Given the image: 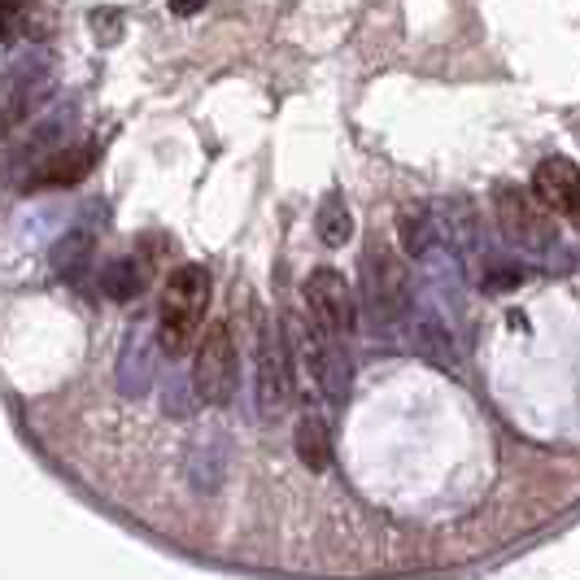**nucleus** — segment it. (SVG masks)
<instances>
[{
    "label": "nucleus",
    "mask_w": 580,
    "mask_h": 580,
    "mask_svg": "<svg viewBox=\"0 0 580 580\" xmlns=\"http://www.w3.org/2000/svg\"><path fill=\"white\" fill-rule=\"evenodd\" d=\"M206 306H210V271L201 263L175 266L158 302V350L166 358H184L197 345Z\"/></svg>",
    "instance_id": "obj_1"
},
{
    "label": "nucleus",
    "mask_w": 580,
    "mask_h": 580,
    "mask_svg": "<svg viewBox=\"0 0 580 580\" xmlns=\"http://www.w3.org/2000/svg\"><path fill=\"white\" fill-rule=\"evenodd\" d=\"M363 293H367L371 327H384V332L397 327L402 315H406V306H411L406 266L384 240H371L367 254H363Z\"/></svg>",
    "instance_id": "obj_2"
},
{
    "label": "nucleus",
    "mask_w": 580,
    "mask_h": 580,
    "mask_svg": "<svg viewBox=\"0 0 580 580\" xmlns=\"http://www.w3.org/2000/svg\"><path fill=\"white\" fill-rule=\"evenodd\" d=\"M240 380V354H236V336L227 318H214L210 327L197 336V354H193V389L206 406H227Z\"/></svg>",
    "instance_id": "obj_3"
},
{
    "label": "nucleus",
    "mask_w": 580,
    "mask_h": 580,
    "mask_svg": "<svg viewBox=\"0 0 580 580\" xmlns=\"http://www.w3.org/2000/svg\"><path fill=\"white\" fill-rule=\"evenodd\" d=\"M306 306H311V323L327 336H341L350 341L354 323H358V302H354V288L341 271L332 266H318L306 279Z\"/></svg>",
    "instance_id": "obj_4"
},
{
    "label": "nucleus",
    "mask_w": 580,
    "mask_h": 580,
    "mask_svg": "<svg viewBox=\"0 0 580 580\" xmlns=\"http://www.w3.org/2000/svg\"><path fill=\"white\" fill-rule=\"evenodd\" d=\"M293 406V358L288 341L275 323H266L258 336V411L263 420H279Z\"/></svg>",
    "instance_id": "obj_5"
},
{
    "label": "nucleus",
    "mask_w": 580,
    "mask_h": 580,
    "mask_svg": "<svg viewBox=\"0 0 580 580\" xmlns=\"http://www.w3.org/2000/svg\"><path fill=\"white\" fill-rule=\"evenodd\" d=\"M493 206H498L502 232H507L515 245H524V249L554 245V223H550V214L541 210V206H532L528 193H520V188H498V193H493Z\"/></svg>",
    "instance_id": "obj_6"
},
{
    "label": "nucleus",
    "mask_w": 580,
    "mask_h": 580,
    "mask_svg": "<svg viewBox=\"0 0 580 580\" xmlns=\"http://www.w3.org/2000/svg\"><path fill=\"white\" fill-rule=\"evenodd\" d=\"M306 367H311L327 402H345L354 367H350V350H345L341 336H327V332H318L315 323H306Z\"/></svg>",
    "instance_id": "obj_7"
},
{
    "label": "nucleus",
    "mask_w": 580,
    "mask_h": 580,
    "mask_svg": "<svg viewBox=\"0 0 580 580\" xmlns=\"http://www.w3.org/2000/svg\"><path fill=\"white\" fill-rule=\"evenodd\" d=\"M577 188H580V175L577 166L568 158H550L537 166L532 175V201L550 218H577Z\"/></svg>",
    "instance_id": "obj_8"
},
{
    "label": "nucleus",
    "mask_w": 580,
    "mask_h": 580,
    "mask_svg": "<svg viewBox=\"0 0 580 580\" xmlns=\"http://www.w3.org/2000/svg\"><path fill=\"white\" fill-rule=\"evenodd\" d=\"M97 158V149L92 145H75V149H61L53 158L45 161L40 170H36V179H31V188H66V184H79L83 175H88V166Z\"/></svg>",
    "instance_id": "obj_9"
},
{
    "label": "nucleus",
    "mask_w": 580,
    "mask_h": 580,
    "mask_svg": "<svg viewBox=\"0 0 580 580\" xmlns=\"http://www.w3.org/2000/svg\"><path fill=\"white\" fill-rule=\"evenodd\" d=\"M293 445H297V459H302L311 472H327V468H332V427H327L323 415L306 411V415L297 420Z\"/></svg>",
    "instance_id": "obj_10"
},
{
    "label": "nucleus",
    "mask_w": 580,
    "mask_h": 580,
    "mask_svg": "<svg viewBox=\"0 0 580 580\" xmlns=\"http://www.w3.org/2000/svg\"><path fill=\"white\" fill-rule=\"evenodd\" d=\"M106 297L109 302H136L140 293H145V284H149V266L136 263V258H114L106 266Z\"/></svg>",
    "instance_id": "obj_11"
},
{
    "label": "nucleus",
    "mask_w": 580,
    "mask_h": 580,
    "mask_svg": "<svg viewBox=\"0 0 580 580\" xmlns=\"http://www.w3.org/2000/svg\"><path fill=\"white\" fill-rule=\"evenodd\" d=\"M350 232H354V223H350L345 201H341V197H327L323 210H318V236H323V245H345Z\"/></svg>",
    "instance_id": "obj_12"
},
{
    "label": "nucleus",
    "mask_w": 580,
    "mask_h": 580,
    "mask_svg": "<svg viewBox=\"0 0 580 580\" xmlns=\"http://www.w3.org/2000/svg\"><path fill=\"white\" fill-rule=\"evenodd\" d=\"M88 249H92V240H88L83 232H79V236H70V240H61V245H57V258H53L57 271H61L66 279H79V275H83V266H88V258H92Z\"/></svg>",
    "instance_id": "obj_13"
},
{
    "label": "nucleus",
    "mask_w": 580,
    "mask_h": 580,
    "mask_svg": "<svg viewBox=\"0 0 580 580\" xmlns=\"http://www.w3.org/2000/svg\"><path fill=\"white\" fill-rule=\"evenodd\" d=\"M201 4H206V0H170V9H175L179 18H193V13L201 9Z\"/></svg>",
    "instance_id": "obj_14"
},
{
    "label": "nucleus",
    "mask_w": 580,
    "mask_h": 580,
    "mask_svg": "<svg viewBox=\"0 0 580 580\" xmlns=\"http://www.w3.org/2000/svg\"><path fill=\"white\" fill-rule=\"evenodd\" d=\"M0 4H9V9H13V4H22V0H0Z\"/></svg>",
    "instance_id": "obj_15"
}]
</instances>
